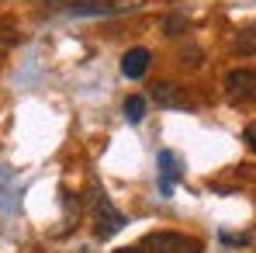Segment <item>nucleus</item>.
<instances>
[{
    "instance_id": "1",
    "label": "nucleus",
    "mask_w": 256,
    "mask_h": 253,
    "mask_svg": "<svg viewBox=\"0 0 256 253\" xmlns=\"http://www.w3.org/2000/svg\"><path fill=\"white\" fill-rule=\"evenodd\" d=\"M135 246L138 253H201V239L184 232H149Z\"/></svg>"
},
{
    "instance_id": "2",
    "label": "nucleus",
    "mask_w": 256,
    "mask_h": 253,
    "mask_svg": "<svg viewBox=\"0 0 256 253\" xmlns=\"http://www.w3.org/2000/svg\"><path fill=\"white\" fill-rule=\"evenodd\" d=\"M146 0H70L73 18H111V14H128L138 11Z\"/></svg>"
},
{
    "instance_id": "3",
    "label": "nucleus",
    "mask_w": 256,
    "mask_h": 253,
    "mask_svg": "<svg viewBox=\"0 0 256 253\" xmlns=\"http://www.w3.org/2000/svg\"><path fill=\"white\" fill-rule=\"evenodd\" d=\"M125 225H128L125 211H118L114 201L100 191V194H97V215H94V232H97V239H111V236L122 232Z\"/></svg>"
},
{
    "instance_id": "4",
    "label": "nucleus",
    "mask_w": 256,
    "mask_h": 253,
    "mask_svg": "<svg viewBox=\"0 0 256 253\" xmlns=\"http://www.w3.org/2000/svg\"><path fill=\"white\" fill-rule=\"evenodd\" d=\"M225 94L232 101H253L256 97V70H232L225 77Z\"/></svg>"
},
{
    "instance_id": "5",
    "label": "nucleus",
    "mask_w": 256,
    "mask_h": 253,
    "mask_svg": "<svg viewBox=\"0 0 256 253\" xmlns=\"http://www.w3.org/2000/svg\"><path fill=\"white\" fill-rule=\"evenodd\" d=\"M146 70H149V52L146 49H128L125 56H122V73H125L128 80L146 77Z\"/></svg>"
},
{
    "instance_id": "6",
    "label": "nucleus",
    "mask_w": 256,
    "mask_h": 253,
    "mask_svg": "<svg viewBox=\"0 0 256 253\" xmlns=\"http://www.w3.org/2000/svg\"><path fill=\"white\" fill-rule=\"evenodd\" d=\"M160 167H163V194H170V191H173V180H176V177H184V170H180V163H176V156H173L170 149H163V153H160Z\"/></svg>"
},
{
    "instance_id": "7",
    "label": "nucleus",
    "mask_w": 256,
    "mask_h": 253,
    "mask_svg": "<svg viewBox=\"0 0 256 253\" xmlns=\"http://www.w3.org/2000/svg\"><path fill=\"white\" fill-rule=\"evenodd\" d=\"M152 97H156V104H163V108H184V94H176L173 84H156L152 87Z\"/></svg>"
},
{
    "instance_id": "8",
    "label": "nucleus",
    "mask_w": 256,
    "mask_h": 253,
    "mask_svg": "<svg viewBox=\"0 0 256 253\" xmlns=\"http://www.w3.org/2000/svg\"><path fill=\"white\" fill-rule=\"evenodd\" d=\"M146 118V97H138V94H132V97H125V122H132V125H138Z\"/></svg>"
},
{
    "instance_id": "9",
    "label": "nucleus",
    "mask_w": 256,
    "mask_h": 253,
    "mask_svg": "<svg viewBox=\"0 0 256 253\" xmlns=\"http://www.w3.org/2000/svg\"><path fill=\"white\" fill-rule=\"evenodd\" d=\"M236 49H239V52H246V56H253V52H256V28H246V32H239V39H236Z\"/></svg>"
},
{
    "instance_id": "10",
    "label": "nucleus",
    "mask_w": 256,
    "mask_h": 253,
    "mask_svg": "<svg viewBox=\"0 0 256 253\" xmlns=\"http://www.w3.org/2000/svg\"><path fill=\"white\" fill-rule=\"evenodd\" d=\"M242 139H246V146H250V149L256 153V122H253V125H246V132H242Z\"/></svg>"
},
{
    "instance_id": "11",
    "label": "nucleus",
    "mask_w": 256,
    "mask_h": 253,
    "mask_svg": "<svg viewBox=\"0 0 256 253\" xmlns=\"http://www.w3.org/2000/svg\"><path fill=\"white\" fill-rule=\"evenodd\" d=\"M114 253H138V246H122V250H114Z\"/></svg>"
}]
</instances>
